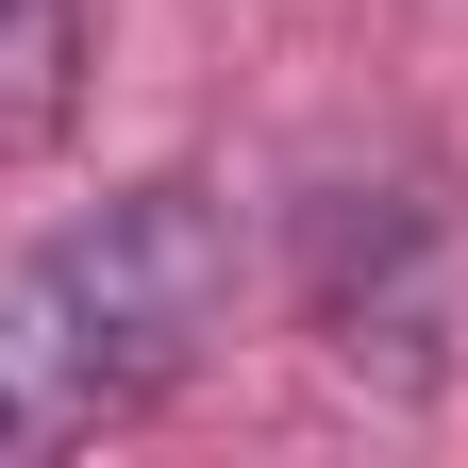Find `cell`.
<instances>
[{
  "instance_id": "obj_1",
  "label": "cell",
  "mask_w": 468,
  "mask_h": 468,
  "mask_svg": "<svg viewBox=\"0 0 468 468\" xmlns=\"http://www.w3.org/2000/svg\"><path fill=\"white\" fill-rule=\"evenodd\" d=\"M218 318H234V218L185 167L34 234L0 268V452H68L134 401H167L218 351Z\"/></svg>"
},
{
  "instance_id": "obj_2",
  "label": "cell",
  "mask_w": 468,
  "mask_h": 468,
  "mask_svg": "<svg viewBox=\"0 0 468 468\" xmlns=\"http://www.w3.org/2000/svg\"><path fill=\"white\" fill-rule=\"evenodd\" d=\"M302 302L351 368L435 385V201L419 185H318L302 201Z\"/></svg>"
},
{
  "instance_id": "obj_3",
  "label": "cell",
  "mask_w": 468,
  "mask_h": 468,
  "mask_svg": "<svg viewBox=\"0 0 468 468\" xmlns=\"http://www.w3.org/2000/svg\"><path fill=\"white\" fill-rule=\"evenodd\" d=\"M84 117V0H0V167L68 151Z\"/></svg>"
}]
</instances>
